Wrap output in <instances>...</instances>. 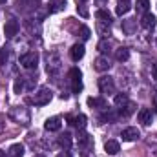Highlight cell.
Segmentation results:
<instances>
[{"mask_svg":"<svg viewBox=\"0 0 157 157\" xmlns=\"http://www.w3.org/2000/svg\"><path fill=\"white\" fill-rule=\"evenodd\" d=\"M62 68V60L57 53H48L46 55V70L49 75H59Z\"/></svg>","mask_w":157,"mask_h":157,"instance_id":"6da1fadb","label":"cell"},{"mask_svg":"<svg viewBox=\"0 0 157 157\" xmlns=\"http://www.w3.org/2000/svg\"><path fill=\"white\" fill-rule=\"evenodd\" d=\"M51 97H53V93H51L49 88H39V90L35 91V95L31 97V102H33L35 106H46V104H49Z\"/></svg>","mask_w":157,"mask_h":157,"instance_id":"7a4b0ae2","label":"cell"},{"mask_svg":"<svg viewBox=\"0 0 157 157\" xmlns=\"http://www.w3.org/2000/svg\"><path fill=\"white\" fill-rule=\"evenodd\" d=\"M99 90L104 95H113L115 93V80H113V77L104 75V77L99 78Z\"/></svg>","mask_w":157,"mask_h":157,"instance_id":"3957f363","label":"cell"},{"mask_svg":"<svg viewBox=\"0 0 157 157\" xmlns=\"http://www.w3.org/2000/svg\"><path fill=\"white\" fill-rule=\"evenodd\" d=\"M37 62H39V53H35V51L24 53V55L20 57V64H22L26 70H35V68H37Z\"/></svg>","mask_w":157,"mask_h":157,"instance_id":"277c9868","label":"cell"},{"mask_svg":"<svg viewBox=\"0 0 157 157\" xmlns=\"http://www.w3.org/2000/svg\"><path fill=\"white\" fill-rule=\"evenodd\" d=\"M70 80H71V91L78 93L82 90V73L78 68H71L70 70Z\"/></svg>","mask_w":157,"mask_h":157,"instance_id":"5b68a950","label":"cell"},{"mask_svg":"<svg viewBox=\"0 0 157 157\" xmlns=\"http://www.w3.org/2000/svg\"><path fill=\"white\" fill-rule=\"evenodd\" d=\"M121 137H122V141H128V143H132V141H137V139L141 137V132H139L135 126H130V128H124V130H122Z\"/></svg>","mask_w":157,"mask_h":157,"instance_id":"8992f818","label":"cell"},{"mask_svg":"<svg viewBox=\"0 0 157 157\" xmlns=\"http://www.w3.org/2000/svg\"><path fill=\"white\" fill-rule=\"evenodd\" d=\"M66 121H68L71 126H75L77 130H84V126H86V115H84V113H78V115H68Z\"/></svg>","mask_w":157,"mask_h":157,"instance_id":"52a82bcc","label":"cell"},{"mask_svg":"<svg viewBox=\"0 0 157 157\" xmlns=\"http://www.w3.org/2000/svg\"><path fill=\"white\" fill-rule=\"evenodd\" d=\"M18 29H20V26H18L17 20H7L6 26H4V33H6L7 39H13V37L18 33Z\"/></svg>","mask_w":157,"mask_h":157,"instance_id":"ba28073f","label":"cell"},{"mask_svg":"<svg viewBox=\"0 0 157 157\" xmlns=\"http://www.w3.org/2000/svg\"><path fill=\"white\" fill-rule=\"evenodd\" d=\"M110 59L108 57H104V55H101V57H97L95 59V62H93V68L97 70V71H108L110 70Z\"/></svg>","mask_w":157,"mask_h":157,"instance_id":"9c48e42d","label":"cell"},{"mask_svg":"<svg viewBox=\"0 0 157 157\" xmlns=\"http://www.w3.org/2000/svg\"><path fill=\"white\" fill-rule=\"evenodd\" d=\"M60 126H62L60 117H49L46 122H44V128H46L48 132H59V130H60Z\"/></svg>","mask_w":157,"mask_h":157,"instance_id":"30bf717a","label":"cell"},{"mask_svg":"<svg viewBox=\"0 0 157 157\" xmlns=\"http://www.w3.org/2000/svg\"><path fill=\"white\" fill-rule=\"evenodd\" d=\"M70 57L73 62H78L82 57H84V46L82 44H73L71 49H70Z\"/></svg>","mask_w":157,"mask_h":157,"instance_id":"8fae6325","label":"cell"},{"mask_svg":"<svg viewBox=\"0 0 157 157\" xmlns=\"http://www.w3.org/2000/svg\"><path fill=\"white\" fill-rule=\"evenodd\" d=\"M137 119H139V122H141V124L148 126V124L152 122V112H150L148 108H141V110H139V113H137Z\"/></svg>","mask_w":157,"mask_h":157,"instance_id":"7c38bea8","label":"cell"},{"mask_svg":"<svg viewBox=\"0 0 157 157\" xmlns=\"http://www.w3.org/2000/svg\"><path fill=\"white\" fill-rule=\"evenodd\" d=\"M104 150H106L108 155H117L119 152H121V146H119L117 141H106L104 143Z\"/></svg>","mask_w":157,"mask_h":157,"instance_id":"4fadbf2b","label":"cell"},{"mask_svg":"<svg viewBox=\"0 0 157 157\" xmlns=\"http://www.w3.org/2000/svg\"><path fill=\"white\" fill-rule=\"evenodd\" d=\"M130 9H132V2H130V0H119V2H117V7H115V11H117L119 17L126 15Z\"/></svg>","mask_w":157,"mask_h":157,"instance_id":"5bb4252c","label":"cell"},{"mask_svg":"<svg viewBox=\"0 0 157 157\" xmlns=\"http://www.w3.org/2000/svg\"><path fill=\"white\" fill-rule=\"evenodd\" d=\"M141 26L143 28H154L155 26V15H152V13H144L143 15V18H141Z\"/></svg>","mask_w":157,"mask_h":157,"instance_id":"9a60e30c","label":"cell"},{"mask_svg":"<svg viewBox=\"0 0 157 157\" xmlns=\"http://www.w3.org/2000/svg\"><path fill=\"white\" fill-rule=\"evenodd\" d=\"M135 102H132V101H128L122 108H119V115H122V117H128V115H132L133 112H135Z\"/></svg>","mask_w":157,"mask_h":157,"instance_id":"2e32d148","label":"cell"},{"mask_svg":"<svg viewBox=\"0 0 157 157\" xmlns=\"http://www.w3.org/2000/svg\"><path fill=\"white\" fill-rule=\"evenodd\" d=\"M59 144H60L64 150H70V148H71V135H70L68 132H64V133L59 137Z\"/></svg>","mask_w":157,"mask_h":157,"instance_id":"e0dca14e","label":"cell"},{"mask_svg":"<svg viewBox=\"0 0 157 157\" xmlns=\"http://www.w3.org/2000/svg\"><path fill=\"white\" fill-rule=\"evenodd\" d=\"M49 6H51V7H48V11H49V13H57V11H60V9L66 7V0H51Z\"/></svg>","mask_w":157,"mask_h":157,"instance_id":"ac0fdd59","label":"cell"},{"mask_svg":"<svg viewBox=\"0 0 157 157\" xmlns=\"http://www.w3.org/2000/svg\"><path fill=\"white\" fill-rule=\"evenodd\" d=\"M88 106H91V108H106V101L99 99V97H90L88 99Z\"/></svg>","mask_w":157,"mask_h":157,"instance_id":"d6986e66","label":"cell"},{"mask_svg":"<svg viewBox=\"0 0 157 157\" xmlns=\"http://www.w3.org/2000/svg\"><path fill=\"white\" fill-rule=\"evenodd\" d=\"M115 59H117L119 62H126L130 59V49L128 48H119L117 53H115Z\"/></svg>","mask_w":157,"mask_h":157,"instance_id":"ffe728a7","label":"cell"},{"mask_svg":"<svg viewBox=\"0 0 157 157\" xmlns=\"http://www.w3.org/2000/svg\"><path fill=\"white\" fill-rule=\"evenodd\" d=\"M7 155L9 157H22L24 155V146L22 144H13L9 148V152H7Z\"/></svg>","mask_w":157,"mask_h":157,"instance_id":"44dd1931","label":"cell"},{"mask_svg":"<svg viewBox=\"0 0 157 157\" xmlns=\"http://www.w3.org/2000/svg\"><path fill=\"white\" fill-rule=\"evenodd\" d=\"M95 17L99 18V22H106V24H110V22H112V15H110L106 9H99V11L95 13Z\"/></svg>","mask_w":157,"mask_h":157,"instance_id":"7402d4cb","label":"cell"},{"mask_svg":"<svg viewBox=\"0 0 157 157\" xmlns=\"http://www.w3.org/2000/svg\"><path fill=\"white\" fill-rule=\"evenodd\" d=\"M77 143H78V146H88V143H90V135H88L84 130H78Z\"/></svg>","mask_w":157,"mask_h":157,"instance_id":"603a6c76","label":"cell"},{"mask_svg":"<svg viewBox=\"0 0 157 157\" xmlns=\"http://www.w3.org/2000/svg\"><path fill=\"white\" fill-rule=\"evenodd\" d=\"M117 117H119V112H115V110H108V112L101 117V121H102V122H113Z\"/></svg>","mask_w":157,"mask_h":157,"instance_id":"cb8c5ba5","label":"cell"},{"mask_svg":"<svg viewBox=\"0 0 157 157\" xmlns=\"http://www.w3.org/2000/svg\"><path fill=\"white\" fill-rule=\"evenodd\" d=\"M97 49H99L101 53H110V51H112V44H110L108 40H101V42L97 44Z\"/></svg>","mask_w":157,"mask_h":157,"instance_id":"d4e9b609","label":"cell"},{"mask_svg":"<svg viewBox=\"0 0 157 157\" xmlns=\"http://www.w3.org/2000/svg\"><path fill=\"white\" fill-rule=\"evenodd\" d=\"M113 102H115V106H117V108H122V106L128 102V97H126L124 93H117V95H115V99H113Z\"/></svg>","mask_w":157,"mask_h":157,"instance_id":"484cf974","label":"cell"},{"mask_svg":"<svg viewBox=\"0 0 157 157\" xmlns=\"http://www.w3.org/2000/svg\"><path fill=\"white\" fill-rule=\"evenodd\" d=\"M150 7V0H137V11L139 13H148Z\"/></svg>","mask_w":157,"mask_h":157,"instance_id":"4316f807","label":"cell"},{"mask_svg":"<svg viewBox=\"0 0 157 157\" xmlns=\"http://www.w3.org/2000/svg\"><path fill=\"white\" fill-rule=\"evenodd\" d=\"M13 90H15V93H18V95H20V91L24 90V80H22L20 77L15 80V84H13Z\"/></svg>","mask_w":157,"mask_h":157,"instance_id":"83f0119b","label":"cell"},{"mask_svg":"<svg viewBox=\"0 0 157 157\" xmlns=\"http://www.w3.org/2000/svg\"><path fill=\"white\" fill-rule=\"evenodd\" d=\"M80 37H82L84 40L90 39V29H88L86 26H80Z\"/></svg>","mask_w":157,"mask_h":157,"instance_id":"f1b7e54d","label":"cell"},{"mask_svg":"<svg viewBox=\"0 0 157 157\" xmlns=\"http://www.w3.org/2000/svg\"><path fill=\"white\" fill-rule=\"evenodd\" d=\"M7 62V51L0 48V64H6Z\"/></svg>","mask_w":157,"mask_h":157,"instance_id":"f546056e","label":"cell"},{"mask_svg":"<svg viewBox=\"0 0 157 157\" xmlns=\"http://www.w3.org/2000/svg\"><path fill=\"white\" fill-rule=\"evenodd\" d=\"M77 11L82 15V17H88V9H86V6L84 4H80V6H77Z\"/></svg>","mask_w":157,"mask_h":157,"instance_id":"4dcf8cb0","label":"cell"},{"mask_svg":"<svg viewBox=\"0 0 157 157\" xmlns=\"http://www.w3.org/2000/svg\"><path fill=\"white\" fill-rule=\"evenodd\" d=\"M152 73H154V78L157 80V64H154V68H152Z\"/></svg>","mask_w":157,"mask_h":157,"instance_id":"1f68e13d","label":"cell"},{"mask_svg":"<svg viewBox=\"0 0 157 157\" xmlns=\"http://www.w3.org/2000/svg\"><path fill=\"white\" fill-rule=\"evenodd\" d=\"M57 157H71L70 155V154H68V150H64V152H62V154H59V155Z\"/></svg>","mask_w":157,"mask_h":157,"instance_id":"d6a6232c","label":"cell"},{"mask_svg":"<svg viewBox=\"0 0 157 157\" xmlns=\"http://www.w3.org/2000/svg\"><path fill=\"white\" fill-rule=\"evenodd\" d=\"M0 157H9V155H7V152H4V150H0Z\"/></svg>","mask_w":157,"mask_h":157,"instance_id":"836d02e7","label":"cell"},{"mask_svg":"<svg viewBox=\"0 0 157 157\" xmlns=\"http://www.w3.org/2000/svg\"><path fill=\"white\" fill-rule=\"evenodd\" d=\"M84 2H86V0H77V4H84Z\"/></svg>","mask_w":157,"mask_h":157,"instance_id":"e575fe53","label":"cell"},{"mask_svg":"<svg viewBox=\"0 0 157 157\" xmlns=\"http://www.w3.org/2000/svg\"><path fill=\"white\" fill-rule=\"evenodd\" d=\"M155 112H157V97H155Z\"/></svg>","mask_w":157,"mask_h":157,"instance_id":"d590c367","label":"cell"},{"mask_svg":"<svg viewBox=\"0 0 157 157\" xmlns=\"http://www.w3.org/2000/svg\"><path fill=\"white\" fill-rule=\"evenodd\" d=\"M4 2H6V0H0V4H4Z\"/></svg>","mask_w":157,"mask_h":157,"instance_id":"8d00e7d4","label":"cell"},{"mask_svg":"<svg viewBox=\"0 0 157 157\" xmlns=\"http://www.w3.org/2000/svg\"><path fill=\"white\" fill-rule=\"evenodd\" d=\"M35 157H44V155H35Z\"/></svg>","mask_w":157,"mask_h":157,"instance_id":"74e56055","label":"cell"}]
</instances>
